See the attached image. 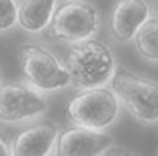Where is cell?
<instances>
[{
    "instance_id": "8",
    "label": "cell",
    "mask_w": 158,
    "mask_h": 156,
    "mask_svg": "<svg viewBox=\"0 0 158 156\" xmlns=\"http://www.w3.org/2000/svg\"><path fill=\"white\" fill-rule=\"evenodd\" d=\"M150 16L152 7L147 0H118L109 16V33L116 42H131Z\"/></svg>"
},
{
    "instance_id": "11",
    "label": "cell",
    "mask_w": 158,
    "mask_h": 156,
    "mask_svg": "<svg viewBox=\"0 0 158 156\" xmlns=\"http://www.w3.org/2000/svg\"><path fill=\"white\" fill-rule=\"evenodd\" d=\"M132 41L142 59L158 63V16L152 15L140 26Z\"/></svg>"
},
{
    "instance_id": "7",
    "label": "cell",
    "mask_w": 158,
    "mask_h": 156,
    "mask_svg": "<svg viewBox=\"0 0 158 156\" xmlns=\"http://www.w3.org/2000/svg\"><path fill=\"white\" fill-rule=\"evenodd\" d=\"M111 145L113 138L106 132L72 125L70 129L59 132L56 148L51 156H99Z\"/></svg>"
},
{
    "instance_id": "1",
    "label": "cell",
    "mask_w": 158,
    "mask_h": 156,
    "mask_svg": "<svg viewBox=\"0 0 158 156\" xmlns=\"http://www.w3.org/2000/svg\"><path fill=\"white\" fill-rule=\"evenodd\" d=\"M65 67L75 88L88 90L108 86L118 63L109 46L93 38L72 44Z\"/></svg>"
},
{
    "instance_id": "13",
    "label": "cell",
    "mask_w": 158,
    "mask_h": 156,
    "mask_svg": "<svg viewBox=\"0 0 158 156\" xmlns=\"http://www.w3.org/2000/svg\"><path fill=\"white\" fill-rule=\"evenodd\" d=\"M99 156H135V154H134L129 148L121 146V145H114L113 143V145L108 146Z\"/></svg>"
},
{
    "instance_id": "5",
    "label": "cell",
    "mask_w": 158,
    "mask_h": 156,
    "mask_svg": "<svg viewBox=\"0 0 158 156\" xmlns=\"http://www.w3.org/2000/svg\"><path fill=\"white\" fill-rule=\"evenodd\" d=\"M101 18L98 10L83 0H70L56 8L51 21V36L67 42L93 39L99 31Z\"/></svg>"
},
{
    "instance_id": "9",
    "label": "cell",
    "mask_w": 158,
    "mask_h": 156,
    "mask_svg": "<svg viewBox=\"0 0 158 156\" xmlns=\"http://www.w3.org/2000/svg\"><path fill=\"white\" fill-rule=\"evenodd\" d=\"M59 137V127L43 120L25 127L11 143V156H51Z\"/></svg>"
},
{
    "instance_id": "4",
    "label": "cell",
    "mask_w": 158,
    "mask_h": 156,
    "mask_svg": "<svg viewBox=\"0 0 158 156\" xmlns=\"http://www.w3.org/2000/svg\"><path fill=\"white\" fill-rule=\"evenodd\" d=\"M18 57L25 82L41 93H52L72 85L67 67L44 46L34 42L23 44Z\"/></svg>"
},
{
    "instance_id": "3",
    "label": "cell",
    "mask_w": 158,
    "mask_h": 156,
    "mask_svg": "<svg viewBox=\"0 0 158 156\" xmlns=\"http://www.w3.org/2000/svg\"><path fill=\"white\" fill-rule=\"evenodd\" d=\"M109 85L121 106H124L134 119L142 124L158 122V80L118 67Z\"/></svg>"
},
{
    "instance_id": "12",
    "label": "cell",
    "mask_w": 158,
    "mask_h": 156,
    "mask_svg": "<svg viewBox=\"0 0 158 156\" xmlns=\"http://www.w3.org/2000/svg\"><path fill=\"white\" fill-rule=\"evenodd\" d=\"M18 25V5L15 0H0V33H7Z\"/></svg>"
},
{
    "instance_id": "10",
    "label": "cell",
    "mask_w": 158,
    "mask_h": 156,
    "mask_svg": "<svg viewBox=\"0 0 158 156\" xmlns=\"http://www.w3.org/2000/svg\"><path fill=\"white\" fill-rule=\"evenodd\" d=\"M57 0H21L18 5V26L30 34L48 30L56 11Z\"/></svg>"
},
{
    "instance_id": "15",
    "label": "cell",
    "mask_w": 158,
    "mask_h": 156,
    "mask_svg": "<svg viewBox=\"0 0 158 156\" xmlns=\"http://www.w3.org/2000/svg\"><path fill=\"white\" fill-rule=\"evenodd\" d=\"M156 7H158V0H156Z\"/></svg>"
},
{
    "instance_id": "2",
    "label": "cell",
    "mask_w": 158,
    "mask_h": 156,
    "mask_svg": "<svg viewBox=\"0 0 158 156\" xmlns=\"http://www.w3.org/2000/svg\"><path fill=\"white\" fill-rule=\"evenodd\" d=\"M121 102L108 86L81 90L67 102L65 115L75 127L106 132L119 119Z\"/></svg>"
},
{
    "instance_id": "14",
    "label": "cell",
    "mask_w": 158,
    "mask_h": 156,
    "mask_svg": "<svg viewBox=\"0 0 158 156\" xmlns=\"http://www.w3.org/2000/svg\"><path fill=\"white\" fill-rule=\"evenodd\" d=\"M0 156H11V143L0 134Z\"/></svg>"
},
{
    "instance_id": "6",
    "label": "cell",
    "mask_w": 158,
    "mask_h": 156,
    "mask_svg": "<svg viewBox=\"0 0 158 156\" xmlns=\"http://www.w3.org/2000/svg\"><path fill=\"white\" fill-rule=\"evenodd\" d=\"M48 112L44 93L28 83L0 85V122L7 125L33 122Z\"/></svg>"
}]
</instances>
